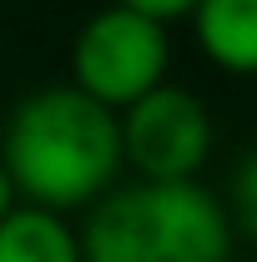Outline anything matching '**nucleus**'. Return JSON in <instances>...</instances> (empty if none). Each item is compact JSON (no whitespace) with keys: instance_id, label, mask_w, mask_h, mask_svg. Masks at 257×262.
I'll return each instance as SVG.
<instances>
[{"instance_id":"f257e3e1","label":"nucleus","mask_w":257,"mask_h":262,"mask_svg":"<svg viewBox=\"0 0 257 262\" xmlns=\"http://www.w3.org/2000/svg\"><path fill=\"white\" fill-rule=\"evenodd\" d=\"M0 171L26 207L71 212L91 207L116 187L121 171V136L116 111L81 96L71 81L35 86L15 101L0 131Z\"/></svg>"},{"instance_id":"f03ea898","label":"nucleus","mask_w":257,"mask_h":262,"mask_svg":"<svg viewBox=\"0 0 257 262\" xmlns=\"http://www.w3.org/2000/svg\"><path fill=\"white\" fill-rule=\"evenodd\" d=\"M81 262H232L237 232L202 182H131L91 202Z\"/></svg>"},{"instance_id":"7ed1b4c3","label":"nucleus","mask_w":257,"mask_h":262,"mask_svg":"<svg viewBox=\"0 0 257 262\" xmlns=\"http://www.w3.org/2000/svg\"><path fill=\"white\" fill-rule=\"evenodd\" d=\"M166 61H172L166 26L121 5H106L86 15L71 40V86L121 116L131 101H141L166 81Z\"/></svg>"},{"instance_id":"20e7f679","label":"nucleus","mask_w":257,"mask_h":262,"mask_svg":"<svg viewBox=\"0 0 257 262\" xmlns=\"http://www.w3.org/2000/svg\"><path fill=\"white\" fill-rule=\"evenodd\" d=\"M116 136L121 166L131 162L141 171L136 182H197L212 157V111L197 91L161 81L116 116Z\"/></svg>"},{"instance_id":"39448f33","label":"nucleus","mask_w":257,"mask_h":262,"mask_svg":"<svg viewBox=\"0 0 257 262\" xmlns=\"http://www.w3.org/2000/svg\"><path fill=\"white\" fill-rule=\"evenodd\" d=\"M192 35L202 56L227 76H252L257 71V0H197Z\"/></svg>"},{"instance_id":"423d86ee","label":"nucleus","mask_w":257,"mask_h":262,"mask_svg":"<svg viewBox=\"0 0 257 262\" xmlns=\"http://www.w3.org/2000/svg\"><path fill=\"white\" fill-rule=\"evenodd\" d=\"M0 262H81L76 227L46 207L15 202L0 217Z\"/></svg>"},{"instance_id":"0eeeda50","label":"nucleus","mask_w":257,"mask_h":262,"mask_svg":"<svg viewBox=\"0 0 257 262\" xmlns=\"http://www.w3.org/2000/svg\"><path fill=\"white\" fill-rule=\"evenodd\" d=\"M227 222H232V232H247V237L257 232V157L252 151L232 171V212H227Z\"/></svg>"},{"instance_id":"6e6552de","label":"nucleus","mask_w":257,"mask_h":262,"mask_svg":"<svg viewBox=\"0 0 257 262\" xmlns=\"http://www.w3.org/2000/svg\"><path fill=\"white\" fill-rule=\"evenodd\" d=\"M111 5H121V10H136V15H146V20L166 26V20H182V15L192 10L197 0H111Z\"/></svg>"},{"instance_id":"1a4fd4ad","label":"nucleus","mask_w":257,"mask_h":262,"mask_svg":"<svg viewBox=\"0 0 257 262\" xmlns=\"http://www.w3.org/2000/svg\"><path fill=\"white\" fill-rule=\"evenodd\" d=\"M15 207V192H10V182H5V171H0V217Z\"/></svg>"}]
</instances>
